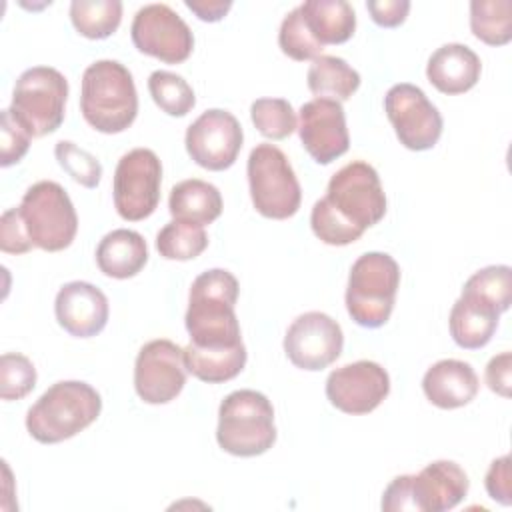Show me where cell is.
I'll list each match as a JSON object with an SVG mask.
<instances>
[{"instance_id": "cell-39", "label": "cell", "mask_w": 512, "mask_h": 512, "mask_svg": "<svg viewBox=\"0 0 512 512\" xmlns=\"http://www.w3.org/2000/svg\"><path fill=\"white\" fill-rule=\"evenodd\" d=\"M486 492L492 500H496L502 506L512 504V474H510V456L504 454L496 460H492L486 478H484Z\"/></svg>"}, {"instance_id": "cell-27", "label": "cell", "mask_w": 512, "mask_h": 512, "mask_svg": "<svg viewBox=\"0 0 512 512\" xmlns=\"http://www.w3.org/2000/svg\"><path fill=\"white\" fill-rule=\"evenodd\" d=\"M306 82L316 98L344 102L358 90L360 74L344 58L320 54L312 60Z\"/></svg>"}, {"instance_id": "cell-24", "label": "cell", "mask_w": 512, "mask_h": 512, "mask_svg": "<svg viewBox=\"0 0 512 512\" xmlns=\"http://www.w3.org/2000/svg\"><path fill=\"white\" fill-rule=\"evenodd\" d=\"M220 190L200 178H188L172 186L168 198V210L174 220L206 226L222 214Z\"/></svg>"}, {"instance_id": "cell-43", "label": "cell", "mask_w": 512, "mask_h": 512, "mask_svg": "<svg viewBox=\"0 0 512 512\" xmlns=\"http://www.w3.org/2000/svg\"><path fill=\"white\" fill-rule=\"evenodd\" d=\"M184 6L192 10L202 22H218L232 8L230 0H184Z\"/></svg>"}, {"instance_id": "cell-26", "label": "cell", "mask_w": 512, "mask_h": 512, "mask_svg": "<svg viewBox=\"0 0 512 512\" xmlns=\"http://www.w3.org/2000/svg\"><path fill=\"white\" fill-rule=\"evenodd\" d=\"M244 342L232 348H198L188 344L184 348V362L192 376L208 384H220L236 378L246 366Z\"/></svg>"}, {"instance_id": "cell-19", "label": "cell", "mask_w": 512, "mask_h": 512, "mask_svg": "<svg viewBox=\"0 0 512 512\" xmlns=\"http://www.w3.org/2000/svg\"><path fill=\"white\" fill-rule=\"evenodd\" d=\"M468 476L452 460H434L416 476L412 474L414 504L420 512H446L468 494Z\"/></svg>"}, {"instance_id": "cell-41", "label": "cell", "mask_w": 512, "mask_h": 512, "mask_svg": "<svg viewBox=\"0 0 512 512\" xmlns=\"http://www.w3.org/2000/svg\"><path fill=\"white\" fill-rule=\"evenodd\" d=\"M484 378L492 392H496L502 398H508L512 386V354L500 352L492 356L490 362L486 364Z\"/></svg>"}, {"instance_id": "cell-5", "label": "cell", "mask_w": 512, "mask_h": 512, "mask_svg": "<svg viewBox=\"0 0 512 512\" xmlns=\"http://www.w3.org/2000/svg\"><path fill=\"white\" fill-rule=\"evenodd\" d=\"M216 440L232 456L252 458L276 442L272 402L256 390H234L218 408Z\"/></svg>"}, {"instance_id": "cell-17", "label": "cell", "mask_w": 512, "mask_h": 512, "mask_svg": "<svg viewBox=\"0 0 512 512\" xmlns=\"http://www.w3.org/2000/svg\"><path fill=\"white\" fill-rule=\"evenodd\" d=\"M298 136L304 150L318 162L330 164L350 148L346 114L340 102L314 98L298 110Z\"/></svg>"}, {"instance_id": "cell-33", "label": "cell", "mask_w": 512, "mask_h": 512, "mask_svg": "<svg viewBox=\"0 0 512 512\" xmlns=\"http://www.w3.org/2000/svg\"><path fill=\"white\" fill-rule=\"evenodd\" d=\"M252 124L258 132L270 140H284L296 128V112L284 98H258L250 106Z\"/></svg>"}, {"instance_id": "cell-8", "label": "cell", "mask_w": 512, "mask_h": 512, "mask_svg": "<svg viewBox=\"0 0 512 512\" xmlns=\"http://www.w3.org/2000/svg\"><path fill=\"white\" fill-rule=\"evenodd\" d=\"M250 198L258 214L272 220L294 216L302 202L300 182L286 154L274 144H256L248 156Z\"/></svg>"}, {"instance_id": "cell-38", "label": "cell", "mask_w": 512, "mask_h": 512, "mask_svg": "<svg viewBox=\"0 0 512 512\" xmlns=\"http://www.w3.org/2000/svg\"><path fill=\"white\" fill-rule=\"evenodd\" d=\"M0 248L6 254H26L34 248L18 206L0 216Z\"/></svg>"}, {"instance_id": "cell-4", "label": "cell", "mask_w": 512, "mask_h": 512, "mask_svg": "<svg viewBox=\"0 0 512 512\" xmlns=\"http://www.w3.org/2000/svg\"><path fill=\"white\" fill-rule=\"evenodd\" d=\"M102 410L96 388L80 380L52 384L26 412V428L40 444L64 442L88 428Z\"/></svg>"}, {"instance_id": "cell-6", "label": "cell", "mask_w": 512, "mask_h": 512, "mask_svg": "<svg viewBox=\"0 0 512 512\" xmlns=\"http://www.w3.org/2000/svg\"><path fill=\"white\" fill-rule=\"evenodd\" d=\"M400 286V266L386 252H366L350 268L346 310L364 328L388 322Z\"/></svg>"}, {"instance_id": "cell-32", "label": "cell", "mask_w": 512, "mask_h": 512, "mask_svg": "<svg viewBox=\"0 0 512 512\" xmlns=\"http://www.w3.org/2000/svg\"><path fill=\"white\" fill-rule=\"evenodd\" d=\"M462 294L476 296L490 306H494L500 314L510 308L512 302V270L506 264H494L486 266L478 272H474L464 288Z\"/></svg>"}, {"instance_id": "cell-25", "label": "cell", "mask_w": 512, "mask_h": 512, "mask_svg": "<svg viewBox=\"0 0 512 512\" xmlns=\"http://www.w3.org/2000/svg\"><path fill=\"white\" fill-rule=\"evenodd\" d=\"M300 10L308 30L322 46L344 44L356 30V14L346 0H306Z\"/></svg>"}, {"instance_id": "cell-14", "label": "cell", "mask_w": 512, "mask_h": 512, "mask_svg": "<svg viewBox=\"0 0 512 512\" xmlns=\"http://www.w3.org/2000/svg\"><path fill=\"white\" fill-rule=\"evenodd\" d=\"M244 132L234 114L220 108L202 112L186 130L188 156L202 168L220 172L230 168L242 148Z\"/></svg>"}, {"instance_id": "cell-2", "label": "cell", "mask_w": 512, "mask_h": 512, "mask_svg": "<svg viewBox=\"0 0 512 512\" xmlns=\"http://www.w3.org/2000/svg\"><path fill=\"white\" fill-rule=\"evenodd\" d=\"M238 290L236 276L224 268H212L194 278L184 316L190 344L198 348H232L242 344L234 310Z\"/></svg>"}, {"instance_id": "cell-30", "label": "cell", "mask_w": 512, "mask_h": 512, "mask_svg": "<svg viewBox=\"0 0 512 512\" xmlns=\"http://www.w3.org/2000/svg\"><path fill=\"white\" fill-rule=\"evenodd\" d=\"M208 246L204 226L172 220L156 234V250L166 260H192Z\"/></svg>"}, {"instance_id": "cell-3", "label": "cell", "mask_w": 512, "mask_h": 512, "mask_svg": "<svg viewBox=\"0 0 512 512\" xmlns=\"http://www.w3.org/2000/svg\"><path fill=\"white\" fill-rule=\"evenodd\" d=\"M80 112L102 134H118L130 128L138 114L132 72L118 60L92 62L82 74Z\"/></svg>"}, {"instance_id": "cell-28", "label": "cell", "mask_w": 512, "mask_h": 512, "mask_svg": "<svg viewBox=\"0 0 512 512\" xmlns=\"http://www.w3.org/2000/svg\"><path fill=\"white\" fill-rule=\"evenodd\" d=\"M70 20L78 34L90 40L112 36L122 20L120 0H74L70 4Z\"/></svg>"}, {"instance_id": "cell-42", "label": "cell", "mask_w": 512, "mask_h": 512, "mask_svg": "<svg viewBox=\"0 0 512 512\" xmlns=\"http://www.w3.org/2000/svg\"><path fill=\"white\" fill-rule=\"evenodd\" d=\"M366 8L378 26L394 28L406 20L410 2L408 0H368Z\"/></svg>"}, {"instance_id": "cell-1", "label": "cell", "mask_w": 512, "mask_h": 512, "mask_svg": "<svg viewBox=\"0 0 512 512\" xmlns=\"http://www.w3.org/2000/svg\"><path fill=\"white\" fill-rule=\"evenodd\" d=\"M384 214L386 194L378 172L368 162L354 160L330 178L326 196L312 206L310 226L324 244L346 246L378 224Z\"/></svg>"}, {"instance_id": "cell-35", "label": "cell", "mask_w": 512, "mask_h": 512, "mask_svg": "<svg viewBox=\"0 0 512 512\" xmlns=\"http://www.w3.org/2000/svg\"><path fill=\"white\" fill-rule=\"evenodd\" d=\"M54 156L60 168L80 186L96 188L102 178V164L100 160L90 154L88 150L76 146L70 140H60L54 146Z\"/></svg>"}, {"instance_id": "cell-16", "label": "cell", "mask_w": 512, "mask_h": 512, "mask_svg": "<svg viewBox=\"0 0 512 512\" xmlns=\"http://www.w3.org/2000/svg\"><path fill=\"white\" fill-rule=\"evenodd\" d=\"M390 392L388 372L372 360H358L332 370L326 378V398L344 414H368Z\"/></svg>"}, {"instance_id": "cell-20", "label": "cell", "mask_w": 512, "mask_h": 512, "mask_svg": "<svg viewBox=\"0 0 512 512\" xmlns=\"http://www.w3.org/2000/svg\"><path fill=\"white\" fill-rule=\"evenodd\" d=\"M482 62L478 54L458 42L444 44L432 52L426 64L428 82L442 94H464L480 80Z\"/></svg>"}, {"instance_id": "cell-22", "label": "cell", "mask_w": 512, "mask_h": 512, "mask_svg": "<svg viewBox=\"0 0 512 512\" xmlns=\"http://www.w3.org/2000/svg\"><path fill=\"white\" fill-rule=\"evenodd\" d=\"M498 320L500 312L494 306L476 296L460 294V298L452 304L448 324L452 340L460 348L478 350L492 340Z\"/></svg>"}, {"instance_id": "cell-11", "label": "cell", "mask_w": 512, "mask_h": 512, "mask_svg": "<svg viewBox=\"0 0 512 512\" xmlns=\"http://www.w3.org/2000/svg\"><path fill=\"white\" fill-rule=\"evenodd\" d=\"M384 110L402 146L424 152L436 146L442 136V116L422 88L400 82L384 96Z\"/></svg>"}, {"instance_id": "cell-23", "label": "cell", "mask_w": 512, "mask_h": 512, "mask_svg": "<svg viewBox=\"0 0 512 512\" xmlns=\"http://www.w3.org/2000/svg\"><path fill=\"white\" fill-rule=\"evenodd\" d=\"M148 262V246L142 234L128 228L108 232L96 248V264L102 274L118 280L136 276Z\"/></svg>"}, {"instance_id": "cell-34", "label": "cell", "mask_w": 512, "mask_h": 512, "mask_svg": "<svg viewBox=\"0 0 512 512\" xmlns=\"http://www.w3.org/2000/svg\"><path fill=\"white\" fill-rule=\"evenodd\" d=\"M278 44H280V50H282L288 58L298 60V62L318 58L320 52H322V48H324V46L312 36V32L308 30L300 6H296L294 10H290V12L284 16V20H282V24H280V32H278Z\"/></svg>"}, {"instance_id": "cell-9", "label": "cell", "mask_w": 512, "mask_h": 512, "mask_svg": "<svg viewBox=\"0 0 512 512\" xmlns=\"http://www.w3.org/2000/svg\"><path fill=\"white\" fill-rule=\"evenodd\" d=\"M20 216L34 248L60 252L78 232V216L68 192L54 180L32 184L20 202Z\"/></svg>"}, {"instance_id": "cell-21", "label": "cell", "mask_w": 512, "mask_h": 512, "mask_svg": "<svg viewBox=\"0 0 512 512\" xmlns=\"http://www.w3.org/2000/svg\"><path fill=\"white\" fill-rule=\"evenodd\" d=\"M478 386L480 382L474 368L456 358L438 360L422 378L426 398L442 410H454L470 404L478 394Z\"/></svg>"}, {"instance_id": "cell-13", "label": "cell", "mask_w": 512, "mask_h": 512, "mask_svg": "<svg viewBox=\"0 0 512 512\" xmlns=\"http://www.w3.org/2000/svg\"><path fill=\"white\" fill-rule=\"evenodd\" d=\"M184 348L166 338L146 342L134 362V388L146 404L172 402L186 384Z\"/></svg>"}, {"instance_id": "cell-12", "label": "cell", "mask_w": 512, "mask_h": 512, "mask_svg": "<svg viewBox=\"0 0 512 512\" xmlns=\"http://www.w3.org/2000/svg\"><path fill=\"white\" fill-rule=\"evenodd\" d=\"M130 36L142 54L166 64H180L194 50L190 26L168 4L160 2L146 4L134 14Z\"/></svg>"}, {"instance_id": "cell-7", "label": "cell", "mask_w": 512, "mask_h": 512, "mask_svg": "<svg viewBox=\"0 0 512 512\" xmlns=\"http://www.w3.org/2000/svg\"><path fill=\"white\" fill-rule=\"evenodd\" d=\"M66 98L64 74L50 66H34L18 76L8 110L32 138H40L56 132L64 122Z\"/></svg>"}, {"instance_id": "cell-37", "label": "cell", "mask_w": 512, "mask_h": 512, "mask_svg": "<svg viewBox=\"0 0 512 512\" xmlns=\"http://www.w3.org/2000/svg\"><path fill=\"white\" fill-rule=\"evenodd\" d=\"M30 134L20 126V122L6 108L0 114V164L8 168L24 158L30 148Z\"/></svg>"}, {"instance_id": "cell-29", "label": "cell", "mask_w": 512, "mask_h": 512, "mask_svg": "<svg viewBox=\"0 0 512 512\" xmlns=\"http://www.w3.org/2000/svg\"><path fill=\"white\" fill-rule=\"evenodd\" d=\"M470 30L488 46H504L512 40V2L474 0L470 2Z\"/></svg>"}, {"instance_id": "cell-36", "label": "cell", "mask_w": 512, "mask_h": 512, "mask_svg": "<svg viewBox=\"0 0 512 512\" xmlns=\"http://www.w3.org/2000/svg\"><path fill=\"white\" fill-rule=\"evenodd\" d=\"M36 386L34 364L18 352H6L0 358V398L20 400Z\"/></svg>"}, {"instance_id": "cell-10", "label": "cell", "mask_w": 512, "mask_h": 512, "mask_svg": "<svg viewBox=\"0 0 512 512\" xmlns=\"http://www.w3.org/2000/svg\"><path fill=\"white\" fill-rule=\"evenodd\" d=\"M162 164L150 148L126 152L114 170L112 196L120 218L138 222L148 218L160 202Z\"/></svg>"}, {"instance_id": "cell-40", "label": "cell", "mask_w": 512, "mask_h": 512, "mask_svg": "<svg viewBox=\"0 0 512 512\" xmlns=\"http://www.w3.org/2000/svg\"><path fill=\"white\" fill-rule=\"evenodd\" d=\"M382 510L386 512H402L416 510L414 492H412V474L396 476L382 494Z\"/></svg>"}, {"instance_id": "cell-15", "label": "cell", "mask_w": 512, "mask_h": 512, "mask_svg": "<svg viewBox=\"0 0 512 512\" xmlns=\"http://www.w3.org/2000/svg\"><path fill=\"white\" fill-rule=\"evenodd\" d=\"M344 346L340 324L324 312H304L286 330L284 352L302 370L318 372L330 366Z\"/></svg>"}, {"instance_id": "cell-18", "label": "cell", "mask_w": 512, "mask_h": 512, "mask_svg": "<svg viewBox=\"0 0 512 512\" xmlns=\"http://www.w3.org/2000/svg\"><path fill=\"white\" fill-rule=\"evenodd\" d=\"M58 324L74 338H92L108 322L110 306L106 294L90 282L74 280L64 284L54 300Z\"/></svg>"}, {"instance_id": "cell-31", "label": "cell", "mask_w": 512, "mask_h": 512, "mask_svg": "<svg viewBox=\"0 0 512 512\" xmlns=\"http://www.w3.org/2000/svg\"><path fill=\"white\" fill-rule=\"evenodd\" d=\"M148 92L154 104L170 116H186L196 104L192 86L180 74L168 70H154L150 74Z\"/></svg>"}]
</instances>
